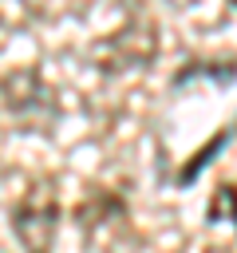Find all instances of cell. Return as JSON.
I'll list each match as a JSON object with an SVG mask.
<instances>
[{"label": "cell", "mask_w": 237, "mask_h": 253, "mask_svg": "<svg viewBox=\"0 0 237 253\" xmlns=\"http://www.w3.org/2000/svg\"><path fill=\"white\" fill-rule=\"evenodd\" d=\"M12 229L24 253H51L55 229H59V202H55L51 182H36L24 190V198L12 210Z\"/></svg>", "instance_id": "6da1fadb"}, {"label": "cell", "mask_w": 237, "mask_h": 253, "mask_svg": "<svg viewBox=\"0 0 237 253\" xmlns=\"http://www.w3.org/2000/svg\"><path fill=\"white\" fill-rule=\"evenodd\" d=\"M28 4H36V0H28Z\"/></svg>", "instance_id": "277c9868"}, {"label": "cell", "mask_w": 237, "mask_h": 253, "mask_svg": "<svg viewBox=\"0 0 237 253\" xmlns=\"http://www.w3.org/2000/svg\"><path fill=\"white\" fill-rule=\"evenodd\" d=\"M205 217H209V221H229V225L237 229V186L221 182V186L213 190V202H209Z\"/></svg>", "instance_id": "7a4b0ae2"}, {"label": "cell", "mask_w": 237, "mask_h": 253, "mask_svg": "<svg viewBox=\"0 0 237 253\" xmlns=\"http://www.w3.org/2000/svg\"><path fill=\"white\" fill-rule=\"evenodd\" d=\"M229 4H233V8H237V0H229Z\"/></svg>", "instance_id": "3957f363"}]
</instances>
